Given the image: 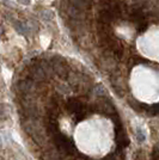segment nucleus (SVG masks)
Wrapping results in <instances>:
<instances>
[{
	"label": "nucleus",
	"mask_w": 159,
	"mask_h": 160,
	"mask_svg": "<svg viewBox=\"0 0 159 160\" xmlns=\"http://www.w3.org/2000/svg\"><path fill=\"white\" fill-rule=\"evenodd\" d=\"M10 112H11V110H10V108L7 107V104H0V118L1 120L7 118Z\"/></svg>",
	"instance_id": "nucleus-3"
},
{
	"label": "nucleus",
	"mask_w": 159,
	"mask_h": 160,
	"mask_svg": "<svg viewBox=\"0 0 159 160\" xmlns=\"http://www.w3.org/2000/svg\"><path fill=\"white\" fill-rule=\"evenodd\" d=\"M17 88H18V92L22 96H33L37 91L36 84L33 82V80L29 79V78L20 80L18 82V85H17Z\"/></svg>",
	"instance_id": "nucleus-2"
},
{
	"label": "nucleus",
	"mask_w": 159,
	"mask_h": 160,
	"mask_svg": "<svg viewBox=\"0 0 159 160\" xmlns=\"http://www.w3.org/2000/svg\"><path fill=\"white\" fill-rule=\"evenodd\" d=\"M22 5H29L30 4V0H18Z\"/></svg>",
	"instance_id": "nucleus-6"
},
{
	"label": "nucleus",
	"mask_w": 159,
	"mask_h": 160,
	"mask_svg": "<svg viewBox=\"0 0 159 160\" xmlns=\"http://www.w3.org/2000/svg\"><path fill=\"white\" fill-rule=\"evenodd\" d=\"M3 32H4V29H3V27H1V24H0V36L3 35Z\"/></svg>",
	"instance_id": "nucleus-7"
},
{
	"label": "nucleus",
	"mask_w": 159,
	"mask_h": 160,
	"mask_svg": "<svg viewBox=\"0 0 159 160\" xmlns=\"http://www.w3.org/2000/svg\"><path fill=\"white\" fill-rule=\"evenodd\" d=\"M136 139H138V141H139V142L145 141V139H146L145 132H144L141 128H138V130H136Z\"/></svg>",
	"instance_id": "nucleus-4"
},
{
	"label": "nucleus",
	"mask_w": 159,
	"mask_h": 160,
	"mask_svg": "<svg viewBox=\"0 0 159 160\" xmlns=\"http://www.w3.org/2000/svg\"><path fill=\"white\" fill-rule=\"evenodd\" d=\"M28 78L35 80V81H38V82H42V81H46L48 79V75L44 72L43 67L41 66L40 62H35L28 67Z\"/></svg>",
	"instance_id": "nucleus-1"
},
{
	"label": "nucleus",
	"mask_w": 159,
	"mask_h": 160,
	"mask_svg": "<svg viewBox=\"0 0 159 160\" xmlns=\"http://www.w3.org/2000/svg\"><path fill=\"white\" fill-rule=\"evenodd\" d=\"M42 17H43V19L50 20L53 18V12H52V11H48V10H44V11L42 12Z\"/></svg>",
	"instance_id": "nucleus-5"
}]
</instances>
